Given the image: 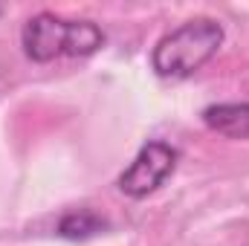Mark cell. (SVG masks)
<instances>
[{
	"mask_svg": "<svg viewBox=\"0 0 249 246\" xmlns=\"http://www.w3.org/2000/svg\"><path fill=\"white\" fill-rule=\"evenodd\" d=\"M23 55L35 64L55 58H87L105 47V32L93 20H67L53 12L32 15L20 29Z\"/></svg>",
	"mask_w": 249,
	"mask_h": 246,
	"instance_id": "cell-1",
	"label": "cell"
},
{
	"mask_svg": "<svg viewBox=\"0 0 249 246\" xmlns=\"http://www.w3.org/2000/svg\"><path fill=\"white\" fill-rule=\"evenodd\" d=\"M223 23L214 18H191L177 29L165 32L151 50V67L160 78H191L197 70L217 55L223 47Z\"/></svg>",
	"mask_w": 249,
	"mask_h": 246,
	"instance_id": "cell-2",
	"label": "cell"
},
{
	"mask_svg": "<svg viewBox=\"0 0 249 246\" xmlns=\"http://www.w3.org/2000/svg\"><path fill=\"white\" fill-rule=\"evenodd\" d=\"M177 148L162 142V139H151L139 148V154L133 157V162L119 174V191L130 200H145L148 194H154L157 188H162L165 180L174 174L177 168Z\"/></svg>",
	"mask_w": 249,
	"mask_h": 246,
	"instance_id": "cell-3",
	"label": "cell"
},
{
	"mask_svg": "<svg viewBox=\"0 0 249 246\" xmlns=\"http://www.w3.org/2000/svg\"><path fill=\"white\" fill-rule=\"evenodd\" d=\"M203 124L229 139H249V102H217L203 107Z\"/></svg>",
	"mask_w": 249,
	"mask_h": 246,
	"instance_id": "cell-4",
	"label": "cell"
},
{
	"mask_svg": "<svg viewBox=\"0 0 249 246\" xmlns=\"http://www.w3.org/2000/svg\"><path fill=\"white\" fill-rule=\"evenodd\" d=\"M107 229V220L102 214H96L93 209H75L67 211L58 220V235L64 241H90L96 235H102Z\"/></svg>",
	"mask_w": 249,
	"mask_h": 246,
	"instance_id": "cell-5",
	"label": "cell"
},
{
	"mask_svg": "<svg viewBox=\"0 0 249 246\" xmlns=\"http://www.w3.org/2000/svg\"><path fill=\"white\" fill-rule=\"evenodd\" d=\"M0 15H3V9H0Z\"/></svg>",
	"mask_w": 249,
	"mask_h": 246,
	"instance_id": "cell-6",
	"label": "cell"
}]
</instances>
